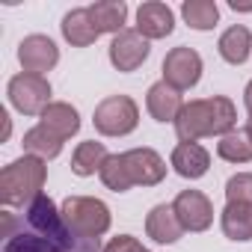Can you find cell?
<instances>
[{
	"label": "cell",
	"instance_id": "1",
	"mask_svg": "<svg viewBox=\"0 0 252 252\" xmlns=\"http://www.w3.org/2000/svg\"><path fill=\"white\" fill-rule=\"evenodd\" d=\"M0 252H104L95 237L77 234L51 196L33 199L27 208L0 214Z\"/></svg>",
	"mask_w": 252,
	"mask_h": 252
},
{
	"label": "cell",
	"instance_id": "2",
	"mask_svg": "<svg viewBox=\"0 0 252 252\" xmlns=\"http://www.w3.org/2000/svg\"><path fill=\"white\" fill-rule=\"evenodd\" d=\"M237 125V110L225 95L196 98L184 104L181 116L175 119V134L181 143H196L202 137H225Z\"/></svg>",
	"mask_w": 252,
	"mask_h": 252
},
{
	"label": "cell",
	"instance_id": "3",
	"mask_svg": "<svg viewBox=\"0 0 252 252\" xmlns=\"http://www.w3.org/2000/svg\"><path fill=\"white\" fill-rule=\"evenodd\" d=\"M45 178H48V166L42 158L33 155H21L18 160L3 166V172H0V202H3V208L6 211L27 208L33 199L42 196Z\"/></svg>",
	"mask_w": 252,
	"mask_h": 252
},
{
	"label": "cell",
	"instance_id": "4",
	"mask_svg": "<svg viewBox=\"0 0 252 252\" xmlns=\"http://www.w3.org/2000/svg\"><path fill=\"white\" fill-rule=\"evenodd\" d=\"M92 125L101 137H128L140 125V107L131 95H110L95 107Z\"/></svg>",
	"mask_w": 252,
	"mask_h": 252
},
{
	"label": "cell",
	"instance_id": "5",
	"mask_svg": "<svg viewBox=\"0 0 252 252\" xmlns=\"http://www.w3.org/2000/svg\"><path fill=\"white\" fill-rule=\"evenodd\" d=\"M60 211H63L65 222H68L77 234L95 237V240H98L101 234H107V231H110V222H113L110 208H107L101 199H92V196H68V199L60 205Z\"/></svg>",
	"mask_w": 252,
	"mask_h": 252
},
{
	"label": "cell",
	"instance_id": "6",
	"mask_svg": "<svg viewBox=\"0 0 252 252\" xmlns=\"http://www.w3.org/2000/svg\"><path fill=\"white\" fill-rule=\"evenodd\" d=\"M6 95H9V104L24 113V116H42L45 107L51 104V83L39 74H15L6 86Z\"/></svg>",
	"mask_w": 252,
	"mask_h": 252
},
{
	"label": "cell",
	"instance_id": "7",
	"mask_svg": "<svg viewBox=\"0 0 252 252\" xmlns=\"http://www.w3.org/2000/svg\"><path fill=\"white\" fill-rule=\"evenodd\" d=\"M199 77H202V57L193 48L178 45V48H172L166 54V60H163V80L172 89L187 92V89H193L199 83Z\"/></svg>",
	"mask_w": 252,
	"mask_h": 252
},
{
	"label": "cell",
	"instance_id": "8",
	"mask_svg": "<svg viewBox=\"0 0 252 252\" xmlns=\"http://www.w3.org/2000/svg\"><path fill=\"white\" fill-rule=\"evenodd\" d=\"M172 211L184 231H208L214 222V205L202 190H181L172 202Z\"/></svg>",
	"mask_w": 252,
	"mask_h": 252
},
{
	"label": "cell",
	"instance_id": "9",
	"mask_svg": "<svg viewBox=\"0 0 252 252\" xmlns=\"http://www.w3.org/2000/svg\"><path fill=\"white\" fill-rule=\"evenodd\" d=\"M122 163L128 169L131 184L137 187H155L166 178V163L155 149H131V152H122Z\"/></svg>",
	"mask_w": 252,
	"mask_h": 252
},
{
	"label": "cell",
	"instance_id": "10",
	"mask_svg": "<svg viewBox=\"0 0 252 252\" xmlns=\"http://www.w3.org/2000/svg\"><path fill=\"white\" fill-rule=\"evenodd\" d=\"M18 63H21V68L27 74L45 77L60 63V48L54 45V39H48L42 33H33V36L21 39V45H18Z\"/></svg>",
	"mask_w": 252,
	"mask_h": 252
},
{
	"label": "cell",
	"instance_id": "11",
	"mask_svg": "<svg viewBox=\"0 0 252 252\" xmlns=\"http://www.w3.org/2000/svg\"><path fill=\"white\" fill-rule=\"evenodd\" d=\"M149 39H143L137 30H122L110 42V63L116 71H137L149 60Z\"/></svg>",
	"mask_w": 252,
	"mask_h": 252
},
{
	"label": "cell",
	"instance_id": "12",
	"mask_svg": "<svg viewBox=\"0 0 252 252\" xmlns=\"http://www.w3.org/2000/svg\"><path fill=\"white\" fill-rule=\"evenodd\" d=\"M143 39H166L175 30V12L160 3V0H149L137 9V27H134Z\"/></svg>",
	"mask_w": 252,
	"mask_h": 252
},
{
	"label": "cell",
	"instance_id": "13",
	"mask_svg": "<svg viewBox=\"0 0 252 252\" xmlns=\"http://www.w3.org/2000/svg\"><path fill=\"white\" fill-rule=\"evenodd\" d=\"M146 110L152 113L155 122H175L184 110V98L178 89H172L166 80H158L149 86V95H146Z\"/></svg>",
	"mask_w": 252,
	"mask_h": 252
},
{
	"label": "cell",
	"instance_id": "14",
	"mask_svg": "<svg viewBox=\"0 0 252 252\" xmlns=\"http://www.w3.org/2000/svg\"><path fill=\"white\" fill-rule=\"evenodd\" d=\"M169 163H172V169H175L181 178L196 181V178H202V175L211 169V155H208V149H202L199 143H178V146L172 149Z\"/></svg>",
	"mask_w": 252,
	"mask_h": 252
},
{
	"label": "cell",
	"instance_id": "15",
	"mask_svg": "<svg viewBox=\"0 0 252 252\" xmlns=\"http://www.w3.org/2000/svg\"><path fill=\"white\" fill-rule=\"evenodd\" d=\"M39 125L65 143V140H71L80 131V113L71 104H65V101H51L45 107V113L39 116Z\"/></svg>",
	"mask_w": 252,
	"mask_h": 252
},
{
	"label": "cell",
	"instance_id": "16",
	"mask_svg": "<svg viewBox=\"0 0 252 252\" xmlns=\"http://www.w3.org/2000/svg\"><path fill=\"white\" fill-rule=\"evenodd\" d=\"M146 234L155 243H175L184 234V225L178 222L172 205H155L146 217Z\"/></svg>",
	"mask_w": 252,
	"mask_h": 252
},
{
	"label": "cell",
	"instance_id": "17",
	"mask_svg": "<svg viewBox=\"0 0 252 252\" xmlns=\"http://www.w3.org/2000/svg\"><path fill=\"white\" fill-rule=\"evenodd\" d=\"M63 36H65V42L68 45H74V48H89L92 42H98V36H101V30L95 27V21H92V15H89V9H71L65 18H63Z\"/></svg>",
	"mask_w": 252,
	"mask_h": 252
},
{
	"label": "cell",
	"instance_id": "18",
	"mask_svg": "<svg viewBox=\"0 0 252 252\" xmlns=\"http://www.w3.org/2000/svg\"><path fill=\"white\" fill-rule=\"evenodd\" d=\"M220 225L228 240H240V243L252 240V205L225 202V208L220 214Z\"/></svg>",
	"mask_w": 252,
	"mask_h": 252
},
{
	"label": "cell",
	"instance_id": "19",
	"mask_svg": "<svg viewBox=\"0 0 252 252\" xmlns=\"http://www.w3.org/2000/svg\"><path fill=\"white\" fill-rule=\"evenodd\" d=\"M217 51H220V57H222L228 65H243V63L249 60V51H252V33H249L243 24H234V27H228V30L220 36Z\"/></svg>",
	"mask_w": 252,
	"mask_h": 252
},
{
	"label": "cell",
	"instance_id": "20",
	"mask_svg": "<svg viewBox=\"0 0 252 252\" xmlns=\"http://www.w3.org/2000/svg\"><path fill=\"white\" fill-rule=\"evenodd\" d=\"M86 9H89L95 27L101 33H113L116 36L122 30H128V27H125V21H128V6H125L122 0H98V3H92Z\"/></svg>",
	"mask_w": 252,
	"mask_h": 252
},
{
	"label": "cell",
	"instance_id": "21",
	"mask_svg": "<svg viewBox=\"0 0 252 252\" xmlns=\"http://www.w3.org/2000/svg\"><path fill=\"white\" fill-rule=\"evenodd\" d=\"M107 158H110V152L104 149V143H95V140L80 143L74 149V155H71V172L80 175V178H89V175L101 172V166L107 163Z\"/></svg>",
	"mask_w": 252,
	"mask_h": 252
},
{
	"label": "cell",
	"instance_id": "22",
	"mask_svg": "<svg viewBox=\"0 0 252 252\" xmlns=\"http://www.w3.org/2000/svg\"><path fill=\"white\" fill-rule=\"evenodd\" d=\"M60 152H63V140L54 137L48 128H42V125H36V128H30L24 134V155L54 160V158H60Z\"/></svg>",
	"mask_w": 252,
	"mask_h": 252
},
{
	"label": "cell",
	"instance_id": "23",
	"mask_svg": "<svg viewBox=\"0 0 252 252\" xmlns=\"http://www.w3.org/2000/svg\"><path fill=\"white\" fill-rule=\"evenodd\" d=\"M181 18L193 30H214L220 21V6L214 0H184L181 3Z\"/></svg>",
	"mask_w": 252,
	"mask_h": 252
},
{
	"label": "cell",
	"instance_id": "24",
	"mask_svg": "<svg viewBox=\"0 0 252 252\" xmlns=\"http://www.w3.org/2000/svg\"><path fill=\"white\" fill-rule=\"evenodd\" d=\"M217 155L222 160H228V163H249L252 160V140L243 131H231V134L220 137Z\"/></svg>",
	"mask_w": 252,
	"mask_h": 252
},
{
	"label": "cell",
	"instance_id": "25",
	"mask_svg": "<svg viewBox=\"0 0 252 252\" xmlns=\"http://www.w3.org/2000/svg\"><path fill=\"white\" fill-rule=\"evenodd\" d=\"M98 175H101L104 187L113 190V193H128V190L134 187L131 178H128V169H125V163H122V155H110Z\"/></svg>",
	"mask_w": 252,
	"mask_h": 252
},
{
	"label": "cell",
	"instance_id": "26",
	"mask_svg": "<svg viewBox=\"0 0 252 252\" xmlns=\"http://www.w3.org/2000/svg\"><path fill=\"white\" fill-rule=\"evenodd\" d=\"M225 199L228 202H240V205H252V172H237L225 181Z\"/></svg>",
	"mask_w": 252,
	"mask_h": 252
},
{
	"label": "cell",
	"instance_id": "27",
	"mask_svg": "<svg viewBox=\"0 0 252 252\" xmlns=\"http://www.w3.org/2000/svg\"><path fill=\"white\" fill-rule=\"evenodd\" d=\"M104 252H152V249H146L137 237H131V234H119V237H113L107 246H104Z\"/></svg>",
	"mask_w": 252,
	"mask_h": 252
},
{
	"label": "cell",
	"instance_id": "28",
	"mask_svg": "<svg viewBox=\"0 0 252 252\" xmlns=\"http://www.w3.org/2000/svg\"><path fill=\"white\" fill-rule=\"evenodd\" d=\"M0 122H3V143L9 140V134H12V119H9V113L6 110H0Z\"/></svg>",
	"mask_w": 252,
	"mask_h": 252
},
{
	"label": "cell",
	"instance_id": "29",
	"mask_svg": "<svg viewBox=\"0 0 252 252\" xmlns=\"http://www.w3.org/2000/svg\"><path fill=\"white\" fill-rule=\"evenodd\" d=\"M243 104H246V113H249V119H252V80H249L246 89H243Z\"/></svg>",
	"mask_w": 252,
	"mask_h": 252
},
{
	"label": "cell",
	"instance_id": "30",
	"mask_svg": "<svg viewBox=\"0 0 252 252\" xmlns=\"http://www.w3.org/2000/svg\"><path fill=\"white\" fill-rule=\"evenodd\" d=\"M231 9L234 12H252V3H237V0H231Z\"/></svg>",
	"mask_w": 252,
	"mask_h": 252
},
{
	"label": "cell",
	"instance_id": "31",
	"mask_svg": "<svg viewBox=\"0 0 252 252\" xmlns=\"http://www.w3.org/2000/svg\"><path fill=\"white\" fill-rule=\"evenodd\" d=\"M243 134H246V137H249V140H252V119H249V122H246V128H243Z\"/></svg>",
	"mask_w": 252,
	"mask_h": 252
}]
</instances>
